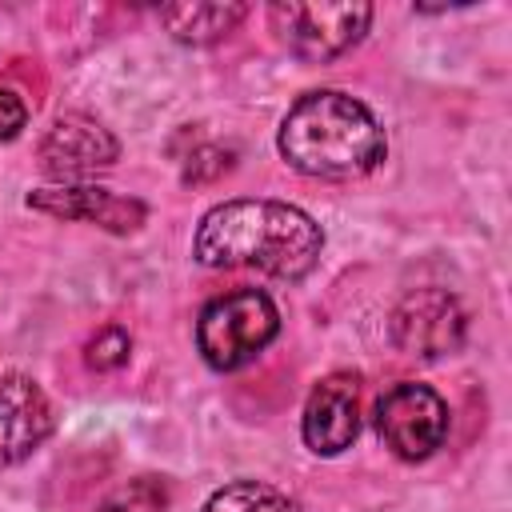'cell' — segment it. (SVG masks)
Listing matches in <instances>:
<instances>
[{
	"instance_id": "6da1fadb",
	"label": "cell",
	"mask_w": 512,
	"mask_h": 512,
	"mask_svg": "<svg viewBox=\"0 0 512 512\" xmlns=\"http://www.w3.org/2000/svg\"><path fill=\"white\" fill-rule=\"evenodd\" d=\"M320 248V224L280 200H228L196 228V260L208 268H260L296 280L320 260Z\"/></svg>"
},
{
	"instance_id": "7a4b0ae2",
	"label": "cell",
	"mask_w": 512,
	"mask_h": 512,
	"mask_svg": "<svg viewBox=\"0 0 512 512\" xmlns=\"http://www.w3.org/2000/svg\"><path fill=\"white\" fill-rule=\"evenodd\" d=\"M280 152L304 176L352 180L380 164L384 132L360 100L344 92H308L280 124Z\"/></svg>"
},
{
	"instance_id": "3957f363",
	"label": "cell",
	"mask_w": 512,
	"mask_h": 512,
	"mask_svg": "<svg viewBox=\"0 0 512 512\" xmlns=\"http://www.w3.org/2000/svg\"><path fill=\"white\" fill-rule=\"evenodd\" d=\"M276 328H280L276 304L256 288H240V292L212 300L200 312L196 344L212 368L232 372V368L248 364L276 336Z\"/></svg>"
},
{
	"instance_id": "277c9868",
	"label": "cell",
	"mask_w": 512,
	"mask_h": 512,
	"mask_svg": "<svg viewBox=\"0 0 512 512\" xmlns=\"http://www.w3.org/2000/svg\"><path fill=\"white\" fill-rule=\"evenodd\" d=\"M272 20L296 56L332 60L364 36L372 8L368 4H272Z\"/></svg>"
},
{
	"instance_id": "5b68a950",
	"label": "cell",
	"mask_w": 512,
	"mask_h": 512,
	"mask_svg": "<svg viewBox=\"0 0 512 512\" xmlns=\"http://www.w3.org/2000/svg\"><path fill=\"white\" fill-rule=\"evenodd\" d=\"M376 428L400 460H424L448 436V404L428 384H396L376 408Z\"/></svg>"
},
{
	"instance_id": "8992f818",
	"label": "cell",
	"mask_w": 512,
	"mask_h": 512,
	"mask_svg": "<svg viewBox=\"0 0 512 512\" xmlns=\"http://www.w3.org/2000/svg\"><path fill=\"white\" fill-rule=\"evenodd\" d=\"M388 328H392L396 348L408 356H420V360L448 356L464 344V312H460L456 296L444 288H420V292L404 296L396 304Z\"/></svg>"
},
{
	"instance_id": "52a82bcc",
	"label": "cell",
	"mask_w": 512,
	"mask_h": 512,
	"mask_svg": "<svg viewBox=\"0 0 512 512\" xmlns=\"http://www.w3.org/2000/svg\"><path fill=\"white\" fill-rule=\"evenodd\" d=\"M120 156V144L108 128H100L92 116H80V112H68L60 116L44 140H40V164L44 172L52 176H64V180H76V176H92L100 168H112Z\"/></svg>"
},
{
	"instance_id": "ba28073f",
	"label": "cell",
	"mask_w": 512,
	"mask_h": 512,
	"mask_svg": "<svg viewBox=\"0 0 512 512\" xmlns=\"http://www.w3.org/2000/svg\"><path fill=\"white\" fill-rule=\"evenodd\" d=\"M360 432V380L352 372L324 376L304 404V440L320 456L344 452Z\"/></svg>"
},
{
	"instance_id": "9c48e42d",
	"label": "cell",
	"mask_w": 512,
	"mask_h": 512,
	"mask_svg": "<svg viewBox=\"0 0 512 512\" xmlns=\"http://www.w3.org/2000/svg\"><path fill=\"white\" fill-rule=\"evenodd\" d=\"M48 432H52L48 396L28 376L4 372L0 376V468L40 448Z\"/></svg>"
},
{
	"instance_id": "30bf717a",
	"label": "cell",
	"mask_w": 512,
	"mask_h": 512,
	"mask_svg": "<svg viewBox=\"0 0 512 512\" xmlns=\"http://www.w3.org/2000/svg\"><path fill=\"white\" fill-rule=\"evenodd\" d=\"M32 208L64 216V220H92L108 232H132L144 224V204L132 196H116L108 188L72 184V188H40L28 196Z\"/></svg>"
},
{
	"instance_id": "8fae6325",
	"label": "cell",
	"mask_w": 512,
	"mask_h": 512,
	"mask_svg": "<svg viewBox=\"0 0 512 512\" xmlns=\"http://www.w3.org/2000/svg\"><path fill=\"white\" fill-rule=\"evenodd\" d=\"M248 16V4H164L160 20L184 44H212Z\"/></svg>"
},
{
	"instance_id": "7c38bea8",
	"label": "cell",
	"mask_w": 512,
	"mask_h": 512,
	"mask_svg": "<svg viewBox=\"0 0 512 512\" xmlns=\"http://www.w3.org/2000/svg\"><path fill=\"white\" fill-rule=\"evenodd\" d=\"M204 512H296V504L280 488H272V484L236 480V484L212 492V500H208Z\"/></svg>"
},
{
	"instance_id": "4fadbf2b",
	"label": "cell",
	"mask_w": 512,
	"mask_h": 512,
	"mask_svg": "<svg viewBox=\"0 0 512 512\" xmlns=\"http://www.w3.org/2000/svg\"><path fill=\"white\" fill-rule=\"evenodd\" d=\"M164 504H168V492L160 480H136L116 488L96 512H164Z\"/></svg>"
},
{
	"instance_id": "5bb4252c",
	"label": "cell",
	"mask_w": 512,
	"mask_h": 512,
	"mask_svg": "<svg viewBox=\"0 0 512 512\" xmlns=\"http://www.w3.org/2000/svg\"><path fill=\"white\" fill-rule=\"evenodd\" d=\"M128 348H132V340H128L124 328H104V332H96V336L88 340L84 356H88L92 368L108 372V368H120V364L128 360Z\"/></svg>"
},
{
	"instance_id": "9a60e30c",
	"label": "cell",
	"mask_w": 512,
	"mask_h": 512,
	"mask_svg": "<svg viewBox=\"0 0 512 512\" xmlns=\"http://www.w3.org/2000/svg\"><path fill=\"white\" fill-rule=\"evenodd\" d=\"M228 168H232V152L228 148H200L192 156V164L184 168V180L188 184H204V180H212V176H220Z\"/></svg>"
},
{
	"instance_id": "2e32d148",
	"label": "cell",
	"mask_w": 512,
	"mask_h": 512,
	"mask_svg": "<svg viewBox=\"0 0 512 512\" xmlns=\"http://www.w3.org/2000/svg\"><path fill=\"white\" fill-rule=\"evenodd\" d=\"M24 120H28V108H24V100H20L16 92L0 88V140H12V136L24 128Z\"/></svg>"
}]
</instances>
